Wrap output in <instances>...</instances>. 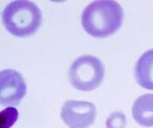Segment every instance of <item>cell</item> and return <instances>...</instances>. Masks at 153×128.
Here are the masks:
<instances>
[{"mask_svg": "<svg viewBox=\"0 0 153 128\" xmlns=\"http://www.w3.org/2000/svg\"><path fill=\"white\" fill-rule=\"evenodd\" d=\"M61 118L71 128H88L93 124L97 115L94 104L84 101L68 100L61 111Z\"/></svg>", "mask_w": 153, "mask_h": 128, "instance_id": "cell-4", "label": "cell"}, {"mask_svg": "<svg viewBox=\"0 0 153 128\" xmlns=\"http://www.w3.org/2000/svg\"><path fill=\"white\" fill-rule=\"evenodd\" d=\"M27 92V85L19 72L11 69L0 72V104L18 106Z\"/></svg>", "mask_w": 153, "mask_h": 128, "instance_id": "cell-5", "label": "cell"}, {"mask_svg": "<svg viewBox=\"0 0 153 128\" xmlns=\"http://www.w3.org/2000/svg\"><path fill=\"white\" fill-rule=\"evenodd\" d=\"M17 109L9 107L0 112V128H10L19 118Z\"/></svg>", "mask_w": 153, "mask_h": 128, "instance_id": "cell-8", "label": "cell"}, {"mask_svg": "<svg viewBox=\"0 0 153 128\" xmlns=\"http://www.w3.org/2000/svg\"><path fill=\"white\" fill-rule=\"evenodd\" d=\"M127 124L126 115L121 112H115L111 113L107 119V128H125Z\"/></svg>", "mask_w": 153, "mask_h": 128, "instance_id": "cell-9", "label": "cell"}, {"mask_svg": "<svg viewBox=\"0 0 153 128\" xmlns=\"http://www.w3.org/2000/svg\"><path fill=\"white\" fill-rule=\"evenodd\" d=\"M124 11L121 5L111 0L95 1L84 10L82 23L92 36L104 38L114 34L121 27Z\"/></svg>", "mask_w": 153, "mask_h": 128, "instance_id": "cell-1", "label": "cell"}, {"mask_svg": "<svg viewBox=\"0 0 153 128\" xmlns=\"http://www.w3.org/2000/svg\"><path fill=\"white\" fill-rule=\"evenodd\" d=\"M104 67L101 61L91 55L76 58L70 67L69 78L72 85L77 90L90 92L95 90L104 77Z\"/></svg>", "mask_w": 153, "mask_h": 128, "instance_id": "cell-3", "label": "cell"}, {"mask_svg": "<svg viewBox=\"0 0 153 128\" xmlns=\"http://www.w3.org/2000/svg\"><path fill=\"white\" fill-rule=\"evenodd\" d=\"M134 74L137 82L141 87L153 90V49L144 53L137 60Z\"/></svg>", "mask_w": 153, "mask_h": 128, "instance_id": "cell-6", "label": "cell"}, {"mask_svg": "<svg viewBox=\"0 0 153 128\" xmlns=\"http://www.w3.org/2000/svg\"><path fill=\"white\" fill-rule=\"evenodd\" d=\"M132 112L134 119L140 126L153 127V94L138 97L133 104Z\"/></svg>", "mask_w": 153, "mask_h": 128, "instance_id": "cell-7", "label": "cell"}, {"mask_svg": "<svg viewBox=\"0 0 153 128\" xmlns=\"http://www.w3.org/2000/svg\"><path fill=\"white\" fill-rule=\"evenodd\" d=\"M42 13L35 3L19 0L9 4L3 12V23L11 34L18 37L32 35L40 27Z\"/></svg>", "mask_w": 153, "mask_h": 128, "instance_id": "cell-2", "label": "cell"}]
</instances>
